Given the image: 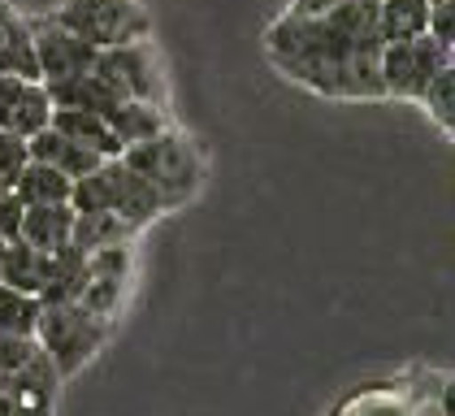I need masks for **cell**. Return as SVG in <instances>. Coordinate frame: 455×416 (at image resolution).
<instances>
[{
	"label": "cell",
	"mask_w": 455,
	"mask_h": 416,
	"mask_svg": "<svg viewBox=\"0 0 455 416\" xmlns=\"http://www.w3.org/2000/svg\"><path fill=\"white\" fill-rule=\"evenodd\" d=\"M61 373L52 360L36 351L27 364L0 373V416H57L61 404Z\"/></svg>",
	"instance_id": "9"
},
{
	"label": "cell",
	"mask_w": 455,
	"mask_h": 416,
	"mask_svg": "<svg viewBox=\"0 0 455 416\" xmlns=\"http://www.w3.org/2000/svg\"><path fill=\"white\" fill-rule=\"evenodd\" d=\"M417 104L429 113L434 126H443L447 135H455V61L434 74V83L425 87V96Z\"/></svg>",
	"instance_id": "23"
},
{
	"label": "cell",
	"mask_w": 455,
	"mask_h": 416,
	"mask_svg": "<svg viewBox=\"0 0 455 416\" xmlns=\"http://www.w3.org/2000/svg\"><path fill=\"white\" fill-rule=\"evenodd\" d=\"M269 61L325 100H386L378 0H339L325 13H278L265 31Z\"/></svg>",
	"instance_id": "1"
},
{
	"label": "cell",
	"mask_w": 455,
	"mask_h": 416,
	"mask_svg": "<svg viewBox=\"0 0 455 416\" xmlns=\"http://www.w3.org/2000/svg\"><path fill=\"white\" fill-rule=\"evenodd\" d=\"M74 235V204H22L18 217V243L36 252H57Z\"/></svg>",
	"instance_id": "11"
},
{
	"label": "cell",
	"mask_w": 455,
	"mask_h": 416,
	"mask_svg": "<svg viewBox=\"0 0 455 416\" xmlns=\"http://www.w3.org/2000/svg\"><path fill=\"white\" fill-rule=\"evenodd\" d=\"M108 321L92 316L78 300H48L39 308L36 321V343L39 351L52 360V369L61 373V381L78 378L108 343Z\"/></svg>",
	"instance_id": "3"
},
{
	"label": "cell",
	"mask_w": 455,
	"mask_h": 416,
	"mask_svg": "<svg viewBox=\"0 0 455 416\" xmlns=\"http://www.w3.org/2000/svg\"><path fill=\"white\" fill-rule=\"evenodd\" d=\"M122 161L161 196L165 212L187 208L200 196V187H204V156H200V148L182 135L178 126H165L161 135L131 143L122 152Z\"/></svg>",
	"instance_id": "2"
},
{
	"label": "cell",
	"mask_w": 455,
	"mask_h": 416,
	"mask_svg": "<svg viewBox=\"0 0 455 416\" xmlns=\"http://www.w3.org/2000/svg\"><path fill=\"white\" fill-rule=\"evenodd\" d=\"M48 122H52V96H48V87H44L39 78H31V83H27V92H22V100L13 104V117H9V126H4V131L31 139V135H39Z\"/></svg>",
	"instance_id": "22"
},
{
	"label": "cell",
	"mask_w": 455,
	"mask_h": 416,
	"mask_svg": "<svg viewBox=\"0 0 455 416\" xmlns=\"http://www.w3.org/2000/svg\"><path fill=\"white\" fill-rule=\"evenodd\" d=\"M143 230L140 226H131L126 217H117V212H108V208H74V235L70 243L78 252H100V247H126V243H135Z\"/></svg>",
	"instance_id": "12"
},
{
	"label": "cell",
	"mask_w": 455,
	"mask_h": 416,
	"mask_svg": "<svg viewBox=\"0 0 455 416\" xmlns=\"http://www.w3.org/2000/svg\"><path fill=\"white\" fill-rule=\"evenodd\" d=\"M330 416H412L408 381H364Z\"/></svg>",
	"instance_id": "16"
},
{
	"label": "cell",
	"mask_w": 455,
	"mask_h": 416,
	"mask_svg": "<svg viewBox=\"0 0 455 416\" xmlns=\"http://www.w3.org/2000/svg\"><path fill=\"white\" fill-rule=\"evenodd\" d=\"M0 74L39 78L36 39H31V18H22L9 0H0Z\"/></svg>",
	"instance_id": "14"
},
{
	"label": "cell",
	"mask_w": 455,
	"mask_h": 416,
	"mask_svg": "<svg viewBox=\"0 0 455 416\" xmlns=\"http://www.w3.org/2000/svg\"><path fill=\"white\" fill-rule=\"evenodd\" d=\"M27 165V139L0 131V191H13V178Z\"/></svg>",
	"instance_id": "24"
},
{
	"label": "cell",
	"mask_w": 455,
	"mask_h": 416,
	"mask_svg": "<svg viewBox=\"0 0 455 416\" xmlns=\"http://www.w3.org/2000/svg\"><path fill=\"white\" fill-rule=\"evenodd\" d=\"M429 27V0H378V35L382 44L417 39Z\"/></svg>",
	"instance_id": "20"
},
{
	"label": "cell",
	"mask_w": 455,
	"mask_h": 416,
	"mask_svg": "<svg viewBox=\"0 0 455 416\" xmlns=\"http://www.w3.org/2000/svg\"><path fill=\"white\" fill-rule=\"evenodd\" d=\"M455 52L443 48L438 39L417 35V39H399V44H382V87L386 100H412L425 96V87L434 83V74L451 66Z\"/></svg>",
	"instance_id": "8"
},
{
	"label": "cell",
	"mask_w": 455,
	"mask_h": 416,
	"mask_svg": "<svg viewBox=\"0 0 455 416\" xmlns=\"http://www.w3.org/2000/svg\"><path fill=\"white\" fill-rule=\"evenodd\" d=\"M429 4H443V0H429Z\"/></svg>",
	"instance_id": "26"
},
{
	"label": "cell",
	"mask_w": 455,
	"mask_h": 416,
	"mask_svg": "<svg viewBox=\"0 0 455 416\" xmlns=\"http://www.w3.org/2000/svg\"><path fill=\"white\" fill-rule=\"evenodd\" d=\"M31 39H36V66L39 83H61L74 74H87L96 61V48L87 39H78L74 31H66L52 13L31 18Z\"/></svg>",
	"instance_id": "10"
},
{
	"label": "cell",
	"mask_w": 455,
	"mask_h": 416,
	"mask_svg": "<svg viewBox=\"0 0 455 416\" xmlns=\"http://www.w3.org/2000/svg\"><path fill=\"white\" fill-rule=\"evenodd\" d=\"M27 156H31V161H44V165H52V170H61V173H70V178H83V173H92L105 161V156H96L92 148L66 139L57 126H44L39 135L27 139Z\"/></svg>",
	"instance_id": "15"
},
{
	"label": "cell",
	"mask_w": 455,
	"mask_h": 416,
	"mask_svg": "<svg viewBox=\"0 0 455 416\" xmlns=\"http://www.w3.org/2000/svg\"><path fill=\"white\" fill-rule=\"evenodd\" d=\"M48 126H57L66 139L74 143H83V148H92L96 156H122V143L117 135L108 131V122L100 113H92V108H52V122Z\"/></svg>",
	"instance_id": "17"
},
{
	"label": "cell",
	"mask_w": 455,
	"mask_h": 416,
	"mask_svg": "<svg viewBox=\"0 0 455 416\" xmlns=\"http://www.w3.org/2000/svg\"><path fill=\"white\" fill-rule=\"evenodd\" d=\"M48 96H52V108H92V113H105L122 100L96 69L87 74H74V78H61V83H44Z\"/></svg>",
	"instance_id": "19"
},
{
	"label": "cell",
	"mask_w": 455,
	"mask_h": 416,
	"mask_svg": "<svg viewBox=\"0 0 455 416\" xmlns=\"http://www.w3.org/2000/svg\"><path fill=\"white\" fill-rule=\"evenodd\" d=\"M44 300L31 291H18L13 282L0 277V334H22V339H36V321Z\"/></svg>",
	"instance_id": "21"
},
{
	"label": "cell",
	"mask_w": 455,
	"mask_h": 416,
	"mask_svg": "<svg viewBox=\"0 0 455 416\" xmlns=\"http://www.w3.org/2000/svg\"><path fill=\"white\" fill-rule=\"evenodd\" d=\"M100 117L108 122V131L117 135L122 152H126L131 143H143V139L161 135L165 126H174L165 104H148V100H117L113 108H105Z\"/></svg>",
	"instance_id": "13"
},
{
	"label": "cell",
	"mask_w": 455,
	"mask_h": 416,
	"mask_svg": "<svg viewBox=\"0 0 455 416\" xmlns=\"http://www.w3.org/2000/svg\"><path fill=\"white\" fill-rule=\"evenodd\" d=\"M70 191H74L70 173L52 170L44 161H31V156H27L22 173L13 178V196L22 204H70Z\"/></svg>",
	"instance_id": "18"
},
{
	"label": "cell",
	"mask_w": 455,
	"mask_h": 416,
	"mask_svg": "<svg viewBox=\"0 0 455 416\" xmlns=\"http://www.w3.org/2000/svg\"><path fill=\"white\" fill-rule=\"evenodd\" d=\"M52 18L92 48H113L152 35V18L140 0H61Z\"/></svg>",
	"instance_id": "6"
},
{
	"label": "cell",
	"mask_w": 455,
	"mask_h": 416,
	"mask_svg": "<svg viewBox=\"0 0 455 416\" xmlns=\"http://www.w3.org/2000/svg\"><path fill=\"white\" fill-rule=\"evenodd\" d=\"M92 69L122 100H148V104L170 100V78H165V66H161V52H156L152 35L131 39V44H113V48H96Z\"/></svg>",
	"instance_id": "5"
},
{
	"label": "cell",
	"mask_w": 455,
	"mask_h": 416,
	"mask_svg": "<svg viewBox=\"0 0 455 416\" xmlns=\"http://www.w3.org/2000/svg\"><path fill=\"white\" fill-rule=\"evenodd\" d=\"M70 204L78 208V212H83V208H108V212L126 217L131 226H140V230H148L152 221L165 217L161 196H156L122 156H108V161H100L92 173L74 178Z\"/></svg>",
	"instance_id": "4"
},
{
	"label": "cell",
	"mask_w": 455,
	"mask_h": 416,
	"mask_svg": "<svg viewBox=\"0 0 455 416\" xmlns=\"http://www.w3.org/2000/svg\"><path fill=\"white\" fill-rule=\"evenodd\" d=\"M131 286H135V243L126 247H100V252H87L83 260V277H78V304L100 316V321H117L126 300H131Z\"/></svg>",
	"instance_id": "7"
},
{
	"label": "cell",
	"mask_w": 455,
	"mask_h": 416,
	"mask_svg": "<svg viewBox=\"0 0 455 416\" xmlns=\"http://www.w3.org/2000/svg\"><path fill=\"white\" fill-rule=\"evenodd\" d=\"M429 39H438L443 48L455 52V0H443V4H429V27H425Z\"/></svg>",
	"instance_id": "25"
}]
</instances>
